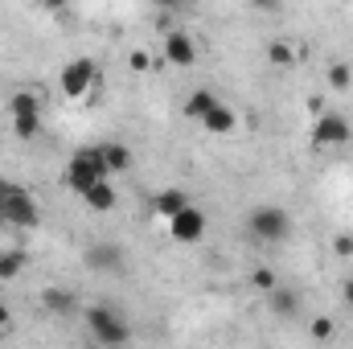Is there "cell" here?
Segmentation results:
<instances>
[{"mask_svg": "<svg viewBox=\"0 0 353 349\" xmlns=\"http://www.w3.org/2000/svg\"><path fill=\"white\" fill-rule=\"evenodd\" d=\"M83 321H87L90 341H94V346H128V341H132V325L123 321L119 308L90 304L87 312H83Z\"/></svg>", "mask_w": 353, "mask_h": 349, "instance_id": "cell-1", "label": "cell"}, {"mask_svg": "<svg viewBox=\"0 0 353 349\" xmlns=\"http://www.w3.org/2000/svg\"><path fill=\"white\" fill-rule=\"evenodd\" d=\"M185 206H189V197H185V193H181L176 185H169V189H161V193L152 197V210H157V218H165V222L173 218L176 210H185Z\"/></svg>", "mask_w": 353, "mask_h": 349, "instance_id": "cell-16", "label": "cell"}, {"mask_svg": "<svg viewBox=\"0 0 353 349\" xmlns=\"http://www.w3.org/2000/svg\"><path fill=\"white\" fill-rule=\"evenodd\" d=\"M8 325H12V308L0 300V329H8Z\"/></svg>", "mask_w": 353, "mask_h": 349, "instance_id": "cell-26", "label": "cell"}, {"mask_svg": "<svg viewBox=\"0 0 353 349\" xmlns=\"http://www.w3.org/2000/svg\"><path fill=\"white\" fill-rule=\"evenodd\" d=\"M99 157H103V165H107V173H111V177L132 169V152H128V144H119V140L99 144Z\"/></svg>", "mask_w": 353, "mask_h": 349, "instance_id": "cell-15", "label": "cell"}, {"mask_svg": "<svg viewBox=\"0 0 353 349\" xmlns=\"http://www.w3.org/2000/svg\"><path fill=\"white\" fill-rule=\"evenodd\" d=\"M234 123H239V115H234V107H226L222 99L201 115V128H205V132H214V136H230V132H234Z\"/></svg>", "mask_w": 353, "mask_h": 349, "instance_id": "cell-11", "label": "cell"}, {"mask_svg": "<svg viewBox=\"0 0 353 349\" xmlns=\"http://www.w3.org/2000/svg\"><path fill=\"white\" fill-rule=\"evenodd\" d=\"M251 283H255V292L267 296V292L279 283V275H275V267H255V271H251Z\"/></svg>", "mask_w": 353, "mask_h": 349, "instance_id": "cell-21", "label": "cell"}, {"mask_svg": "<svg viewBox=\"0 0 353 349\" xmlns=\"http://www.w3.org/2000/svg\"><path fill=\"white\" fill-rule=\"evenodd\" d=\"M165 62H169V66H181V70L193 66V62H197V41H193L189 33H181V29L169 33V37H165Z\"/></svg>", "mask_w": 353, "mask_h": 349, "instance_id": "cell-9", "label": "cell"}, {"mask_svg": "<svg viewBox=\"0 0 353 349\" xmlns=\"http://www.w3.org/2000/svg\"><path fill=\"white\" fill-rule=\"evenodd\" d=\"M37 4H41V8H46V12H58V8H66V4H70V0H37Z\"/></svg>", "mask_w": 353, "mask_h": 349, "instance_id": "cell-27", "label": "cell"}, {"mask_svg": "<svg viewBox=\"0 0 353 349\" xmlns=\"http://www.w3.org/2000/svg\"><path fill=\"white\" fill-rule=\"evenodd\" d=\"M0 206H4V222L8 226H21V230H33L37 218H41L33 193L25 185H12V181H0Z\"/></svg>", "mask_w": 353, "mask_h": 349, "instance_id": "cell-3", "label": "cell"}, {"mask_svg": "<svg viewBox=\"0 0 353 349\" xmlns=\"http://www.w3.org/2000/svg\"><path fill=\"white\" fill-rule=\"evenodd\" d=\"M115 201H119V193H115L111 177H103L99 185H90L87 193H83V206H87L90 214H111V210H115Z\"/></svg>", "mask_w": 353, "mask_h": 349, "instance_id": "cell-10", "label": "cell"}, {"mask_svg": "<svg viewBox=\"0 0 353 349\" xmlns=\"http://www.w3.org/2000/svg\"><path fill=\"white\" fill-rule=\"evenodd\" d=\"M247 226H251V235L259 243H267V247H279V243L292 239V214L283 206H255L247 214Z\"/></svg>", "mask_w": 353, "mask_h": 349, "instance_id": "cell-2", "label": "cell"}, {"mask_svg": "<svg viewBox=\"0 0 353 349\" xmlns=\"http://www.w3.org/2000/svg\"><path fill=\"white\" fill-rule=\"evenodd\" d=\"M25 271V251H0V283L17 279Z\"/></svg>", "mask_w": 353, "mask_h": 349, "instance_id": "cell-19", "label": "cell"}, {"mask_svg": "<svg viewBox=\"0 0 353 349\" xmlns=\"http://www.w3.org/2000/svg\"><path fill=\"white\" fill-rule=\"evenodd\" d=\"M8 119L17 140H33L41 132V99L33 90H12L8 94Z\"/></svg>", "mask_w": 353, "mask_h": 349, "instance_id": "cell-4", "label": "cell"}, {"mask_svg": "<svg viewBox=\"0 0 353 349\" xmlns=\"http://www.w3.org/2000/svg\"><path fill=\"white\" fill-rule=\"evenodd\" d=\"M333 251H337L341 259H350L353 255V235H337V239H333Z\"/></svg>", "mask_w": 353, "mask_h": 349, "instance_id": "cell-23", "label": "cell"}, {"mask_svg": "<svg viewBox=\"0 0 353 349\" xmlns=\"http://www.w3.org/2000/svg\"><path fill=\"white\" fill-rule=\"evenodd\" d=\"M152 4H161V8H176L181 0H152Z\"/></svg>", "mask_w": 353, "mask_h": 349, "instance_id": "cell-29", "label": "cell"}, {"mask_svg": "<svg viewBox=\"0 0 353 349\" xmlns=\"http://www.w3.org/2000/svg\"><path fill=\"white\" fill-rule=\"evenodd\" d=\"M267 308H271L275 317H283V321H292V317H300V296H296L292 288H283V283H275V288L267 292Z\"/></svg>", "mask_w": 353, "mask_h": 349, "instance_id": "cell-12", "label": "cell"}, {"mask_svg": "<svg viewBox=\"0 0 353 349\" xmlns=\"http://www.w3.org/2000/svg\"><path fill=\"white\" fill-rule=\"evenodd\" d=\"M296 58H300V54H296L292 41H271V46H267V62H271V66H296Z\"/></svg>", "mask_w": 353, "mask_h": 349, "instance_id": "cell-18", "label": "cell"}, {"mask_svg": "<svg viewBox=\"0 0 353 349\" xmlns=\"http://www.w3.org/2000/svg\"><path fill=\"white\" fill-rule=\"evenodd\" d=\"M251 4H255L259 12H279V4H283V0H251Z\"/></svg>", "mask_w": 353, "mask_h": 349, "instance_id": "cell-25", "label": "cell"}, {"mask_svg": "<svg viewBox=\"0 0 353 349\" xmlns=\"http://www.w3.org/2000/svg\"><path fill=\"white\" fill-rule=\"evenodd\" d=\"M214 103H218V94H214V90H210V87H197L193 94H189V99H185V119L201 123V115H205Z\"/></svg>", "mask_w": 353, "mask_h": 349, "instance_id": "cell-17", "label": "cell"}, {"mask_svg": "<svg viewBox=\"0 0 353 349\" xmlns=\"http://www.w3.org/2000/svg\"><path fill=\"white\" fill-rule=\"evenodd\" d=\"M308 337H312V341H329V337H333V321H329V317H312V321H308Z\"/></svg>", "mask_w": 353, "mask_h": 349, "instance_id": "cell-22", "label": "cell"}, {"mask_svg": "<svg viewBox=\"0 0 353 349\" xmlns=\"http://www.w3.org/2000/svg\"><path fill=\"white\" fill-rule=\"evenodd\" d=\"M41 304H46V312H54V317L79 312V296L66 292V288H46V292H41Z\"/></svg>", "mask_w": 353, "mask_h": 349, "instance_id": "cell-14", "label": "cell"}, {"mask_svg": "<svg viewBox=\"0 0 353 349\" xmlns=\"http://www.w3.org/2000/svg\"><path fill=\"white\" fill-rule=\"evenodd\" d=\"M0 226H4V206H0Z\"/></svg>", "mask_w": 353, "mask_h": 349, "instance_id": "cell-30", "label": "cell"}, {"mask_svg": "<svg viewBox=\"0 0 353 349\" xmlns=\"http://www.w3.org/2000/svg\"><path fill=\"white\" fill-rule=\"evenodd\" d=\"M308 140H312V148H345L353 140V123L341 111H325V115H316Z\"/></svg>", "mask_w": 353, "mask_h": 349, "instance_id": "cell-6", "label": "cell"}, {"mask_svg": "<svg viewBox=\"0 0 353 349\" xmlns=\"http://www.w3.org/2000/svg\"><path fill=\"white\" fill-rule=\"evenodd\" d=\"M341 300H345V304L353 308V275L345 279V283H341Z\"/></svg>", "mask_w": 353, "mask_h": 349, "instance_id": "cell-28", "label": "cell"}, {"mask_svg": "<svg viewBox=\"0 0 353 349\" xmlns=\"http://www.w3.org/2000/svg\"><path fill=\"white\" fill-rule=\"evenodd\" d=\"M107 173V165H103V157H99V144L94 148H79L74 157H70V165H66V185H70V193H87L90 185H99Z\"/></svg>", "mask_w": 353, "mask_h": 349, "instance_id": "cell-5", "label": "cell"}, {"mask_svg": "<svg viewBox=\"0 0 353 349\" xmlns=\"http://www.w3.org/2000/svg\"><path fill=\"white\" fill-rule=\"evenodd\" d=\"M87 267H94V271H119L123 267V251L115 243H94L87 251Z\"/></svg>", "mask_w": 353, "mask_h": 349, "instance_id": "cell-13", "label": "cell"}, {"mask_svg": "<svg viewBox=\"0 0 353 349\" xmlns=\"http://www.w3.org/2000/svg\"><path fill=\"white\" fill-rule=\"evenodd\" d=\"M0 333H4V329H0Z\"/></svg>", "mask_w": 353, "mask_h": 349, "instance_id": "cell-31", "label": "cell"}, {"mask_svg": "<svg viewBox=\"0 0 353 349\" xmlns=\"http://www.w3.org/2000/svg\"><path fill=\"white\" fill-rule=\"evenodd\" d=\"M325 79H329V87H333V90H350L353 87V66H350V62H333Z\"/></svg>", "mask_w": 353, "mask_h": 349, "instance_id": "cell-20", "label": "cell"}, {"mask_svg": "<svg viewBox=\"0 0 353 349\" xmlns=\"http://www.w3.org/2000/svg\"><path fill=\"white\" fill-rule=\"evenodd\" d=\"M94 79H99V70H94L90 58H70V62L58 70V90H62L66 99H87L90 90H94Z\"/></svg>", "mask_w": 353, "mask_h": 349, "instance_id": "cell-7", "label": "cell"}, {"mask_svg": "<svg viewBox=\"0 0 353 349\" xmlns=\"http://www.w3.org/2000/svg\"><path fill=\"white\" fill-rule=\"evenodd\" d=\"M128 66H132V70H148V66H152V58H148L144 50H136V54L128 58Z\"/></svg>", "mask_w": 353, "mask_h": 349, "instance_id": "cell-24", "label": "cell"}, {"mask_svg": "<svg viewBox=\"0 0 353 349\" xmlns=\"http://www.w3.org/2000/svg\"><path fill=\"white\" fill-rule=\"evenodd\" d=\"M205 226H210V222H205V214H201L193 201L169 218V235H173V243H185V247L201 243V239H205Z\"/></svg>", "mask_w": 353, "mask_h": 349, "instance_id": "cell-8", "label": "cell"}]
</instances>
